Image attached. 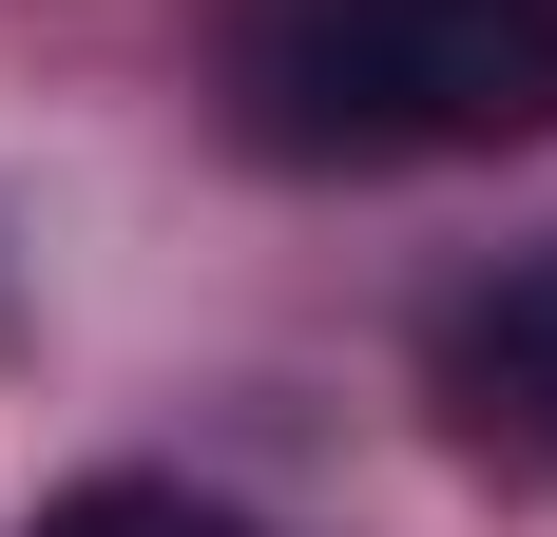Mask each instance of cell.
I'll return each mask as SVG.
<instances>
[{
    "label": "cell",
    "instance_id": "1",
    "mask_svg": "<svg viewBox=\"0 0 557 537\" xmlns=\"http://www.w3.org/2000/svg\"><path fill=\"white\" fill-rule=\"evenodd\" d=\"M231 135L270 173H443L557 135V0H250Z\"/></svg>",
    "mask_w": 557,
    "mask_h": 537
},
{
    "label": "cell",
    "instance_id": "2",
    "mask_svg": "<svg viewBox=\"0 0 557 537\" xmlns=\"http://www.w3.org/2000/svg\"><path fill=\"white\" fill-rule=\"evenodd\" d=\"M443 403L481 441H539V461H557V250H519L500 288L443 308Z\"/></svg>",
    "mask_w": 557,
    "mask_h": 537
},
{
    "label": "cell",
    "instance_id": "3",
    "mask_svg": "<svg viewBox=\"0 0 557 537\" xmlns=\"http://www.w3.org/2000/svg\"><path fill=\"white\" fill-rule=\"evenodd\" d=\"M39 537H250V519L193 480H77V499H39Z\"/></svg>",
    "mask_w": 557,
    "mask_h": 537
}]
</instances>
